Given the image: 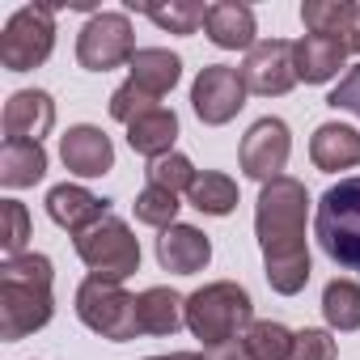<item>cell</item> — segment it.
I'll return each instance as SVG.
<instances>
[{
  "mask_svg": "<svg viewBox=\"0 0 360 360\" xmlns=\"http://www.w3.org/2000/svg\"><path fill=\"white\" fill-rule=\"evenodd\" d=\"M288 153H292V131H288V123L276 119V115H267V119L250 123V131L242 136L238 161H242V174H246V178L271 183V178H284Z\"/></svg>",
  "mask_w": 360,
  "mask_h": 360,
  "instance_id": "obj_9",
  "label": "cell"
},
{
  "mask_svg": "<svg viewBox=\"0 0 360 360\" xmlns=\"http://www.w3.org/2000/svg\"><path fill=\"white\" fill-rule=\"evenodd\" d=\"M148 360H208L200 352H169V356H148Z\"/></svg>",
  "mask_w": 360,
  "mask_h": 360,
  "instance_id": "obj_35",
  "label": "cell"
},
{
  "mask_svg": "<svg viewBox=\"0 0 360 360\" xmlns=\"http://www.w3.org/2000/svg\"><path fill=\"white\" fill-rule=\"evenodd\" d=\"M242 81L259 98H280L297 85V64H292V43L284 39H263L246 51Z\"/></svg>",
  "mask_w": 360,
  "mask_h": 360,
  "instance_id": "obj_11",
  "label": "cell"
},
{
  "mask_svg": "<svg viewBox=\"0 0 360 360\" xmlns=\"http://www.w3.org/2000/svg\"><path fill=\"white\" fill-rule=\"evenodd\" d=\"M5 140H30L43 144V136L56 127V102L47 89H18L5 102Z\"/></svg>",
  "mask_w": 360,
  "mask_h": 360,
  "instance_id": "obj_13",
  "label": "cell"
},
{
  "mask_svg": "<svg viewBox=\"0 0 360 360\" xmlns=\"http://www.w3.org/2000/svg\"><path fill=\"white\" fill-rule=\"evenodd\" d=\"M174 140H178V115L165 110V106H157V110L140 115L136 123H127V144H131V153H140V157H148V161L174 153Z\"/></svg>",
  "mask_w": 360,
  "mask_h": 360,
  "instance_id": "obj_22",
  "label": "cell"
},
{
  "mask_svg": "<svg viewBox=\"0 0 360 360\" xmlns=\"http://www.w3.org/2000/svg\"><path fill=\"white\" fill-rule=\"evenodd\" d=\"M326 106L330 110H347V115H356L360 119V64L330 89V98H326Z\"/></svg>",
  "mask_w": 360,
  "mask_h": 360,
  "instance_id": "obj_32",
  "label": "cell"
},
{
  "mask_svg": "<svg viewBox=\"0 0 360 360\" xmlns=\"http://www.w3.org/2000/svg\"><path fill=\"white\" fill-rule=\"evenodd\" d=\"M322 314L335 330H360V284L356 280H330L322 288Z\"/></svg>",
  "mask_w": 360,
  "mask_h": 360,
  "instance_id": "obj_25",
  "label": "cell"
},
{
  "mask_svg": "<svg viewBox=\"0 0 360 360\" xmlns=\"http://www.w3.org/2000/svg\"><path fill=\"white\" fill-rule=\"evenodd\" d=\"M187 195H191V208H200L204 217H229L238 208V183L229 174H217V169L195 174Z\"/></svg>",
  "mask_w": 360,
  "mask_h": 360,
  "instance_id": "obj_23",
  "label": "cell"
},
{
  "mask_svg": "<svg viewBox=\"0 0 360 360\" xmlns=\"http://www.w3.org/2000/svg\"><path fill=\"white\" fill-rule=\"evenodd\" d=\"M148 183L153 187H165V191H191V183H195V165H191V157H183V153H165V157H157V161H148Z\"/></svg>",
  "mask_w": 360,
  "mask_h": 360,
  "instance_id": "obj_28",
  "label": "cell"
},
{
  "mask_svg": "<svg viewBox=\"0 0 360 360\" xmlns=\"http://www.w3.org/2000/svg\"><path fill=\"white\" fill-rule=\"evenodd\" d=\"M72 246H77L81 263L89 267V276H98V280L123 284L131 271H140V242L127 229V221H119L115 212L102 217L98 225H89L85 233H77Z\"/></svg>",
  "mask_w": 360,
  "mask_h": 360,
  "instance_id": "obj_5",
  "label": "cell"
},
{
  "mask_svg": "<svg viewBox=\"0 0 360 360\" xmlns=\"http://www.w3.org/2000/svg\"><path fill=\"white\" fill-rule=\"evenodd\" d=\"M246 81H242V68H229V64H208L200 68L195 85H191V106L200 115V123L208 127H221L229 123L242 106H246Z\"/></svg>",
  "mask_w": 360,
  "mask_h": 360,
  "instance_id": "obj_10",
  "label": "cell"
},
{
  "mask_svg": "<svg viewBox=\"0 0 360 360\" xmlns=\"http://www.w3.org/2000/svg\"><path fill=\"white\" fill-rule=\"evenodd\" d=\"M242 343H246L250 360H288L297 335H292L284 322H271V318H267V322H250L246 335H242Z\"/></svg>",
  "mask_w": 360,
  "mask_h": 360,
  "instance_id": "obj_24",
  "label": "cell"
},
{
  "mask_svg": "<svg viewBox=\"0 0 360 360\" xmlns=\"http://www.w3.org/2000/svg\"><path fill=\"white\" fill-rule=\"evenodd\" d=\"M43 174H47V148L43 144L5 140V148H0V183H5L9 191L43 183Z\"/></svg>",
  "mask_w": 360,
  "mask_h": 360,
  "instance_id": "obj_21",
  "label": "cell"
},
{
  "mask_svg": "<svg viewBox=\"0 0 360 360\" xmlns=\"http://www.w3.org/2000/svg\"><path fill=\"white\" fill-rule=\"evenodd\" d=\"M47 217H51L60 229H68V233L77 238V233H85L89 225H98L102 217H110V204L98 200L94 191L77 187V183H60V187L47 191Z\"/></svg>",
  "mask_w": 360,
  "mask_h": 360,
  "instance_id": "obj_14",
  "label": "cell"
},
{
  "mask_svg": "<svg viewBox=\"0 0 360 360\" xmlns=\"http://www.w3.org/2000/svg\"><path fill=\"white\" fill-rule=\"evenodd\" d=\"M314 233H318V246L330 263L360 271V174L339 178L318 200Z\"/></svg>",
  "mask_w": 360,
  "mask_h": 360,
  "instance_id": "obj_4",
  "label": "cell"
},
{
  "mask_svg": "<svg viewBox=\"0 0 360 360\" xmlns=\"http://www.w3.org/2000/svg\"><path fill=\"white\" fill-rule=\"evenodd\" d=\"M60 161L68 165V174L77 178H102L115 169V144L102 127L94 123H77L60 136Z\"/></svg>",
  "mask_w": 360,
  "mask_h": 360,
  "instance_id": "obj_12",
  "label": "cell"
},
{
  "mask_svg": "<svg viewBox=\"0 0 360 360\" xmlns=\"http://www.w3.org/2000/svg\"><path fill=\"white\" fill-rule=\"evenodd\" d=\"M204 30H208V39L221 51H250L255 47V9L250 5H238V0L208 5Z\"/></svg>",
  "mask_w": 360,
  "mask_h": 360,
  "instance_id": "obj_18",
  "label": "cell"
},
{
  "mask_svg": "<svg viewBox=\"0 0 360 360\" xmlns=\"http://www.w3.org/2000/svg\"><path fill=\"white\" fill-rule=\"evenodd\" d=\"M335 356H339V343L330 339V330H322V326H305V330H297L292 360H335Z\"/></svg>",
  "mask_w": 360,
  "mask_h": 360,
  "instance_id": "obj_31",
  "label": "cell"
},
{
  "mask_svg": "<svg viewBox=\"0 0 360 360\" xmlns=\"http://www.w3.org/2000/svg\"><path fill=\"white\" fill-rule=\"evenodd\" d=\"M305 221H309V191L297 178H271L259 191L255 208V233L263 246L267 284L280 297H297L309 284V246H305Z\"/></svg>",
  "mask_w": 360,
  "mask_h": 360,
  "instance_id": "obj_1",
  "label": "cell"
},
{
  "mask_svg": "<svg viewBox=\"0 0 360 360\" xmlns=\"http://www.w3.org/2000/svg\"><path fill=\"white\" fill-rule=\"evenodd\" d=\"M136 60V34L127 13H94L77 34V64L85 72H110Z\"/></svg>",
  "mask_w": 360,
  "mask_h": 360,
  "instance_id": "obj_8",
  "label": "cell"
},
{
  "mask_svg": "<svg viewBox=\"0 0 360 360\" xmlns=\"http://www.w3.org/2000/svg\"><path fill=\"white\" fill-rule=\"evenodd\" d=\"M208 259H212V242L195 225H174L157 238V263L174 276H195L208 267Z\"/></svg>",
  "mask_w": 360,
  "mask_h": 360,
  "instance_id": "obj_15",
  "label": "cell"
},
{
  "mask_svg": "<svg viewBox=\"0 0 360 360\" xmlns=\"http://www.w3.org/2000/svg\"><path fill=\"white\" fill-rule=\"evenodd\" d=\"M26 242H30V212L26 204L18 200H0V250L9 259L26 255Z\"/></svg>",
  "mask_w": 360,
  "mask_h": 360,
  "instance_id": "obj_29",
  "label": "cell"
},
{
  "mask_svg": "<svg viewBox=\"0 0 360 360\" xmlns=\"http://www.w3.org/2000/svg\"><path fill=\"white\" fill-rule=\"evenodd\" d=\"M56 47V9L47 5H26L18 9L5 30H0V64L9 72H30L39 68Z\"/></svg>",
  "mask_w": 360,
  "mask_h": 360,
  "instance_id": "obj_7",
  "label": "cell"
},
{
  "mask_svg": "<svg viewBox=\"0 0 360 360\" xmlns=\"http://www.w3.org/2000/svg\"><path fill=\"white\" fill-rule=\"evenodd\" d=\"M148 110H157V98H148L140 85H131V81H123L115 94H110V119H119V123H136L140 115H148Z\"/></svg>",
  "mask_w": 360,
  "mask_h": 360,
  "instance_id": "obj_30",
  "label": "cell"
},
{
  "mask_svg": "<svg viewBox=\"0 0 360 360\" xmlns=\"http://www.w3.org/2000/svg\"><path fill=\"white\" fill-rule=\"evenodd\" d=\"M250 322H255V301L238 280H217L187 297V326L204 347H225L242 339Z\"/></svg>",
  "mask_w": 360,
  "mask_h": 360,
  "instance_id": "obj_3",
  "label": "cell"
},
{
  "mask_svg": "<svg viewBox=\"0 0 360 360\" xmlns=\"http://www.w3.org/2000/svg\"><path fill=\"white\" fill-rule=\"evenodd\" d=\"M347 60V47L339 39H326V34H305L292 43V64H297V81L305 85H326Z\"/></svg>",
  "mask_w": 360,
  "mask_h": 360,
  "instance_id": "obj_16",
  "label": "cell"
},
{
  "mask_svg": "<svg viewBox=\"0 0 360 360\" xmlns=\"http://www.w3.org/2000/svg\"><path fill=\"white\" fill-rule=\"evenodd\" d=\"M127 68H131L127 81L140 85L148 98H165L178 85V77H183V60H178L174 51H165V47H140Z\"/></svg>",
  "mask_w": 360,
  "mask_h": 360,
  "instance_id": "obj_20",
  "label": "cell"
},
{
  "mask_svg": "<svg viewBox=\"0 0 360 360\" xmlns=\"http://www.w3.org/2000/svg\"><path fill=\"white\" fill-rule=\"evenodd\" d=\"M51 280H56V267L47 255L5 259V267H0V339L18 343L51 322L56 314Z\"/></svg>",
  "mask_w": 360,
  "mask_h": 360,
  "instance_id": "obj_2",
  "label": "cell"
},
{
  "mask_svg": "<svg viewBox=\"0 0 360 360\" xmlns=\"http://www.w3.org/2000/svg\"><path fill=\"white\" fill-rule=\"evenodd\" d=\"M208 360H250V352H246L242 339H233V343H225V347H212Z\"/></svg>",
  "mask_w": 360,
  "mask_h": 360,
  "instance_id": "obj_34",
  "label": "cell"
},
{
  "mask_svg": "<svg viewBox=\"0 0 360 360\" xmlns=\"http://www.w3.org/2000/svg\"><path fill=\"white\" fill-rule=\"evenodd\" d=\"M77 318L110 339V343H127L140 335V318H136V297L123 288V284H110V280H98L89 276L81 288H77Z\"/></svg>",
  "mask_w": 360,
  "mask_h": 360,
  "instance_id": "obj_6",
  "label": "cell"
},
{
  "mask_svg": "<svg viewBox=\"0 0 360 360\" xmlns=\"http://www.w3.org/2000/svg\"><path fill=\"white\" fill-rule=\"evenodd\" d=\"M335 39L347 47V56H360V5H347V13H343Z\"/></svg>",
  "mask_w": 360,
  "mask_h": 360,
  "instance_id": "obj_33",
  "label": "cell"
},
{
  "mask_svg": "<svg viewBox=\"0 0 360 360\" xmlns=\"http://www.w3.org/2000/svg\"><path fill=\"white\" fill-rule=\"evenodd\" d=\"M178 208H183V204H178V195L165 191V187H153V183H148V187L136 195V204H131L136 221L148 225V229H161V233L178 225Z\"/></svg>",
  "mask_w": 360,
  "mask_h": 360,
  "instance_id": "obj_26",
  "label": "cell"
},
{
  "mask_svg": "<svg viewBox=\"0 0 360 360\" xmlns=\"http://www.w3.org/2000/svg\"><path fill=\"white\" fill-rule=\"evenodd\" d=\"M309 161L322 174H339V169H356L360 165V131L347 123H322L309 140Z\"/></svg>",
  "mask_w": 360,
  "mask_h": 360,
  "instance_id": "obj_17",
  "label": "cell"
},
{
  "mask_svg": "<svg viewBox=\"0 0 360 360\" xmlns=\"http://www.w3.org/2000/svg\"><path fill=\"white\" fill-rule=\"evenodd\" d=\"M148 22H157L161 30L169 34H195L208 18V5H191V0H183V5H144L140 9Z\"/></svg>",
  "mask_w": 360,
  "mask_h": 360,
  "instance_id": "obj_27",
  "label": "cell"
},
{
  "mask_svg": "<svg viewBox=\"0 0 360 360\" xmlns=\"http://www.w3.org/2000/svg\"><path fill=\"white\" fill-rule=\"evenodd\" d=\"M136 318H140V335H174L187 322V297H178L165 284H153L136 297Z\"/></svg>",
  "mask_w": 360,
  "mask_h": 360,
  "instance_id": "obj_19",
  "label": "cell"
}]
</instances>
